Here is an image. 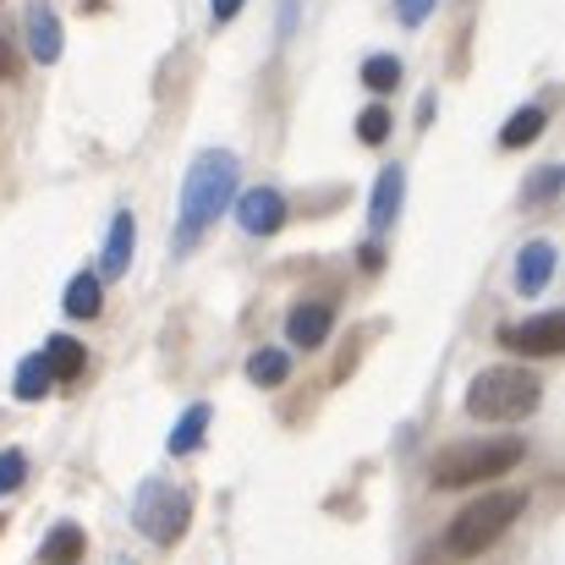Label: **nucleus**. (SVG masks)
<instances>
[{"mask_svg":"<svg viewBox=\"0 0 565 565\" xmlns=\"http://www.w3.org/2000/svg\"><path fill=\"white\" fill-rule=\"evenodd\" d=\"M231 198H236V154H231V149L198 154L188 182H182V247H192L198 231H203L214 214L231 209Z\"/></svg>","mask_w":565,"mask_h":565,"instance_id":"1","label":"nucleus"},{"mask_svg":"<svg viewBox=\"0 0 565 565\" xmlns=\"http://www.w3.org/2000/svg\"><path fill=\"white\" fill-rule=\"evenodd\" d=\"M522 511H527V494H522V489L483 494V500H472L467 511L450 516V527H445V550H450L456 561H472V555H483L489 544H500Z\"/></svg>","mask_w":565,"mask_h":565,"instance_id":"2","label":"nucleus"},{"mask_svg":"<svg viewBox=\"0 0 565 565\" xmlns=\"http://www.w3.org/2000/svg\"><path fill=\"white\" fill-rule=\"evenodd\" d=\"M522 456H527L522 439H467V445L439 450L428 478H434V489H472V483H489V478L522 467Z\"/></svg>","mask_w":565,"mask_h":565,"instance_id":"3","label":"nucleus"},{"mask_svg":"<svg viewBox=\"0 0 565 565\" xmlns=\"http://www.w3.org/2000/svg\"><path fill=\"white\" fill-rule=\"evenodd\" d=\"M544 401V379L527 369H483L467 390V412L478 423H522Z\"/></svg>","mask_w":565,"mask_h":565,"instance_id":"4","label":"nucleus"},{"mask_svg":"<svg viewBox=\"0 0 565 565\" xmlns=\"http://www.w3.org/2000/svg\"><path fill=\"white\" fill-rule=\"evenodd\" d=\"M132 522H138V533L149 539V544H182V533H188L192 522V494L188 489H171L166 478H149L143 489H138V500H132Z\"/></svg>","mask_w":565,"mask_h":565,"instance_id":"5","label":"nucleus"},{"mask_svg":"<svg viewBox=\"0 0 565 565\" xmlns=\"http://www.w3.org/2000/svg\"><path fill=\"white\" fill-rule=\"evenodd\" d=\"M500 347L522 352V358H555V352H565V313H539L527 324H505Z\"/></svg>","mask_w":565,"mask_h":565,"instance_id":"6","label":"nucleus"},{"mask_svg":"<svg viewBox=\"0 0 565 565\" xmlns=\"http://www.w3.org/2000/svg\"><path fill=\"white\" fill-rule=\"evenodd\" d=\"M231 203H236V225L247 236H275L286 225V198L275 188H253V192H242V198H231Z\"/></svg>","mask_w":565,"mask_h":565,"instance_id":"7","label":"nucleus"},{"mask_svg":"<svg viewBox=\"0 0 565 565\" xmlns=\"http://www.w3.org/2000/svg\"><path fill=\"white\" fill-rule=\"evenodd\" d=\"M132 247H138V220L121 209L116 220H110V236H105V258H99V280H116V275H127V264H132Z\"/></svg>","mask_w":565,"mask_h":565,"instance_id":"8","label":"nucleus"},{"mask_svg":"<svg viewBox=\"0 0 565 565\" xmlns=\"http://www.w3.org/2000/svg\"><path fill=\"white\" fill-rule=\"evenodd\" d=\"M28 50H33V61H39V66L61 61V17H55L44 0H33V6H28Z\"/></svg>","mask_w":565,"mask_h":565,"instance_id":"9","label":"nucleus"},{"mask_svg":"<svg viewBox=\"0 0 565 565\" xmlns=\"http://www.w3.org/2000/svg\"><path fill=\"white\" fill-rule=\"evenodd\" d=\"M550 275H555V247L550 242H527L522 258H516V291L522 297H539L550 286Z\"/></svg>","mask_w":565,"mask_h":565,"instance_id":"10","label":"nucleus"},{"mask_svg":"<svg viewBox=\"0 0 565 565\" xmlns=\"http://www.w3.org/2000/svg\"><path fill=\"white\" fill-rule=\"evenodd\" d=\"M330 324H335V313L324 308V302H302V308H291V319H286V335L297 341V347H324L330 341Z\"/></svg>","mask_w":565,"mask_h":565,"instance_id":"11","label":"nucleus"},{"mask_svg":"<svg viewBox=\"0 0 565 565\" xmlns=\"http://www.w3.org/2000/svg\"><path fill=\"white\" fill-rule=\"evenodd\" d=\"M401 198H406V171H401V166H384L374 182V203H369V225H374V231H384V225L401 214Z\"/></svg>","mask_w":565,"mask_h":565,"instance_id":"12","label":"nucleus"},{"mask_svg":"<svg viewBox=\"0 0 565 565\" xmlns=\"http://www.w3.org/2000/svg\"><path fill=\"white\" fill-rule=\"evenodd\" d=\"M83 550H88L83 527L61 522V527H50V539L39 544V565H77V561H83Z\"/></svg>","mask_w":565,"mask_h":565,"instance_id":"13","label":"nucleus"},{"mask_svg":"<svg viewBox=\"0 0 565 565\" xmlns=\"http://www.w3.org/2000/svg\"><path fill=\"white\" fill-rule=\"evenodd\" d=\"M209 417H214V412H209L203 401H198V406H188V412L177 417V428H171V439H166V445H171V456H192V450L203 445V434H209Z\"/></svg>","mask_w":565,"mask_h":565,"instance_id":"14","label":"nucleus"},{"mask_svg":"<svg viewBox=\"0 0 565 565\" xmlns=\"http://www.w3.org/2000/svg\"><path fill=\"white\" fill-rule=\"evenodd\" d=\"M50 390H55V374H50L44 352L17 363V379H11V395H17V401H39V395H50Z\"/></svg>","mask_w":565,"mask_h":565,"instance_id":"15","label":"nucleus"},{"mask_svg":"<svg viewBox=\"0 0 565 565\" xmlns=\"http://www.w3.org/2000/svg\"><path fill=\"white\" fill-rule=\"evenodd\" d=\"M44 363H50L55 384L77 379L83 374V341H72V335H50V341H44Z\"/></svg>","mask_w":565,"mask_h":565,"instance_id":"16","label":"nucleus"},{"mask_svg":"<svg viewBox=\"0 0 565 565\" xmlns=\"http://www.w3.org/2000/svg\"><path fill=\"white\" fill-rule=\"evenodd\" d=\"M544 127H550V116H544L539 105H527V110H516V116L500 127V149H527Z\"/></svg>","mask_w":565,"mask_h":565,"instance_id":"17","label":"nucleus"},{"mask_svg":"<svg viewBox=\"0 0 565 565\" xmlns=\"http://www.w3.org/2000/svg\"><path fill=\"white\" fill-rule=\"evenodd\" d=\"M61 308H66L72 319H99V275H72Z\"/></svg>","mask_w":565,"mask_h":565,"instance_id":"18","label":"nucleus"},{"mask_svg":"<svg viewBox=\"0 0 565 565\" xmlns=\"http://www.w3.org/2000/svg\"><path fill=\"white\" fill-rule=\"evenodd\" d=\"M286 374H291V358L286 352H253V363H247V379L253 384H264V390H275V384H286Z\"/></svg>","mask_w":565,"mask_h":565,"instance_id":"19","label":"nucleus"},{"mask_svg":"<svg viewBox=\"0 0 565 565\" xmlns=\"http://www.w3.org/2000/svg\"><path fill=\"white\" fill-rule=\"evenodd\" d=\"M363 83H369L374 94H390V88L401 83V61H395V55H369V61H363Z\"/></svg>","mask_w":565,"mask_h":565,"instance_id":"20","label":"nucleus"},{"mask_svg":"<svg viewBox=\"0 0 565 565\" xmlns=\"http://www.w3.org/2000/svg\"><path fill=\"white\" fill-rule=\"evenodd\" d=\"M358 138H363L369 149H379V143L390 138V110H384V105H369V110L358 116Z\"/></svg>","mask_w":565,"mask_h":565,"instance_id":"21","label":"nucleus"},{"mask_svg":"<svg viewBox=\"0 0 565 565\" xmlns=\"http://www.w3.org/2000/svg\"><path fill=\"white\" fill-rule=\"evenodd\" d=\"M22 478H28V456L22 450H0V494L22 489Z\"/></svg>","mask_w":565,"mask_h":565,"instance_id":"22","label":"nucleus"},{"mask_svg":"<svg viewBox=\"0 0 565 565\" xmlns=\"http://www.w3.org/2000/svg\"><path fill=\"white\" fill-rule=\"evenodd\" d=\"M434 6H439V0H395V17H401L406 28H417V22H423Z\"/></svg>","mask_w":565,"mask_h":565,"instance_id":"23","label":"nucleus"},{"mask_svg":"<svg viewBox=\"0 0 565 565\" xmlns=\"http://www.w3.org/2000/svg\"><path fill=\"white\" fill-rule=\"evenodd\" d=\"M561 188V166H550V171H539V182H533V192L527 198H550V192Z\"/></svg>","mask_w":565,"mask_h":565,"instance_id":"24","label":"nucleus"},{"mask_svg":"<svg viewBox=\"0 0 565 565\" xmlns=\"http://www.w3.org/2000/svg\"><path fill=\"white\" fill-rule=\"evenodd\" d=\"M242 6H247V0H209V17H214V22H231Z\"/></svg>","mask_w":565,"mask_h":565,"instance_id":"25","label":"nucleus"},{"mask_svg":"<svg viewBox=\"0 0 565 565\" xmlns=\"http://www.w3.org/2000/svg\"><path fill=\"white\" fill-rule=\"evenodd\" d=\"M291 22H297V0H286V6H280V33H291Z\"/></svg>","mask_w":565,"mask_h":565,"instance_id":"26","label":"nucleus"},{"mask_svg":"<svg viewBox=\"0 0 565 565\" xmlns=\"http://www.w3.org/2000/svg\"><path fill=\"white\" fill-rule=\"evenodd\" d=\"M6 72H11V55H6V50H0V77H6Z\"/></svg>","mask_w":565,"mask_h":565,"instance_id":"27","label":"nucleus"}]
</instances>
